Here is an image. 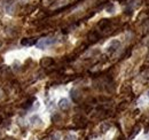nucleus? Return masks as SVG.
<instances>
[{
  "label": "nucleus",
  "mask_w": 149,
  "mask_h": 140,
  "mask_svg": "<svg viewBox=\"0 0 149 140\" xmlns=\"http://www.w3.org/2000/svg\"><path fill=\"white\" fill-rule=\"evenodd\" d=\"M99 39H100V33H99L96 30L89 32V34H88V40H89L91 43H95V41H98Z\"/></svg>",
  "instance_id": "obj_7"
},
{
  "label": "nucleus",
  "mask_w": 149,
  "mask_h": 140,
  "mask_svg": "<svg viewBox=\"0 0 149 140\" xmlns=\"http://www.w3.org/2000/svg\"><path fill=\"white\" fill-rule=\"evenodd\" d=\"M110 128H111V125H110L109 123H107V122H106V123H102V124L100 125V132H101V133H106L107 131H109Z\"/></svg>",
  "instance_id": "obj_11"
},
{
  "label": "nucleus",
  "mask_w": 149,
  "mask_h": 140,
  "mask_svg": "<svg viewBox=\"0 0 149 140\" xmlns=\"http://www.w3.org/2000/svg\"><path fill=\"white\" fill-rule=\"evenodd\" d=\"M127 106H129V103H127V101H123V102H121V103L118 105V107H117V110H118V112H122V110H125V109L127 108Z\"/></svg>",
  "instance_id": "obj_12"
},
{
  "label": "nucleus",
  "mask_w": 149,
  "mask_h": 140,
  "mask_svg": "<svg viewBox=\"0 0 149 140\" xmlns=\"http://www.w3.org/2000/svg\"><path fill=\"white\" fill-rule=\"evenodd\" d=\"M70 97H71L72 101H74V102H79V101H80V99H81V93H80V91H79V90L74 89V90H71V91H70Z\"/></svg>",
  "instance_id": "obj_5"
},
{
  "label": "nucleus",
  "mask_w": 149,
  "mask_h": 140,
  "mask_svg": "<svg viewBox=\"0 0 149 140\" xmlns=\"http://www.w3.org/2000/svg\"><path fill=\"white\" fill-rule=\"evenodd\" d=\"M119 47H121V41H119L118 39H114V40H111V41L108 44L106 51H107V53H108L109 55H111V54H114L115 52H117Z\"/></svg>",
  "instance_id": "obj_2"
},
{
  "label": "nucleus",
  "mask_w": 149,
  "mask_h": 140,
  "mask_svg": "<svg viewBox=\"0 0 149 140\" xmlns=\"http://www.w3.org/2000/svg\"><path fill=\"white\" fill-rule=\"evenodd\" d=\"M110 25H111V21L108 20V18H103V20H101V21L98 23V26H99L100 30H102V31L108 30Z\"/></svg>",
  "instance_id": "obj_4"
},
{
  "label": "nucleus",
  "mask_w": 149,
  "mask_h": 140,
  "mask_svg": "<svg viewBox=\"0 0 149 140\" xmlns=\"http://www.w3.org/2000/svg\"><path fill=\"white\" fill-rule=\"evenodd\" d=\"M36 44H37L36 38H25V39H22V41H21L22 46H32Z\"/></svg>",
  "instance_id": "obj_8"
},
{
  "label": "nucleus",
  "mask_w": 149,
  "mask_h": 140,
  "mask_svg": "<svg viewBox=\"0 0 149 140\" xmlns=\"http://www.w3.org/2000/svg\"><path fill=\"white\" fill-rule=\"evenodd\" d=\"M147 97H148V99H149V91L147 92Z\"/></svg>",
  "instance_id": "obj_16"
},
{
  "label": "nucleus",
  "mask_w": 149,
  "mask_h": 140,
  "mask_svg": "<svg viewBox=\"0 0 149 140\" xmlns=\"http://www.w3.org/2000/svg\"><path fill=\"white\" fill-rule=\"evenodd\" d=\"M29 121H30V123L32 125H40V124H43V120L38 115H32Z\"/></svg>",
  "instance_id": "obj_9"
},
{
  "label": "nucleus",
  "mask_w": 149,
  "mask_h": 140,
  "mask_svg": "<svg viewBox=\"0 0 149 140\" xmlns=\"http://www.w3.org/2000/svg\"><path fill=\"white\" fill-rule=\"evenodd\" d=\"M64 140H77V136L76 135H72V133H69L64 137Z\"/></svg>",
  "instance_id": "obj_15"
},
{
  "label": "nucleus",
  "mask_w": 149,
  "mask_h": 140,
  "mask_svg": "<svg viewBox=\"0 0 149 140\" xmlns=\"http://www.w3.org/2000/svg\"><path fill=\"white\" fill-rule=\"evenodd\" d=\"M13 2H14V0H7L6 1V3H5V8H6V10L9 13V10H10V6L13 5Z\"/></svg>",
  "instance_id": "obj_14"
},
{
  "label": "nucleus",
  "mask_w": 149,
  "mask_h": 140,
  "mask_svg": "<svg viewBox=\"0 0 149 140\" xmlns=\"http://www.w3.org/2000/svg\"><path fill=\"white\" fill-rule=\"evenodd\" d=\"M115 10H116V6H115V3L109 2V3L106 6V11H107V13L112 14V13H115Z\"/></svg>",
  "instance_id": "obj_10"
},
{
  "label": "nucleus",
  "mask_w": 149,
  "mask_h": 140,
  "mask_svg": "<svg viewBox=\"0 0 149 140\" xmlns=\"http://www.w3.org/2000/svg\"><path fill=\"white\" fill-rule=\"evenodd\" d=\"M56 41H58V38H55V37L43 38V39H40L39 41H37L36 46H37L38 48H40V49H46L48 46H52V45H54Z\"/></svg>",
  "instance_id": "obj_1"
},
{
  "label": "nucleus",
  "mask_w": 149,
  "mask_h": 140,
  "mask_svg": "<svg viewBox=\"0 0 149 140\" xmlns=\"http://www.w3.org/2000/svg\"><path fill=\"white\" fill-rule=\"evenodd\" d=\"M49 140H61V133H59V132H55V133L51 135Z\"/></svg>",
  "instance_id": "obj_13"
},
{
  "label": "nucleus",
  "mask_w": 149,
  "mask_h": 140,
  "mask_svg": "<svg viewBox=\"0 0 149 140\" xmlns=\"http://www.w3.org/2000/svg\"><path fill=\"white\" fill-rule=\"evenodd\" d=\"M58 106H59V108L62 109V110H68V109L70 108V101H69L67 98H61V99L59 100V102H58Z\"/></svg>",
  "instance_id": "obj_3"
},
{
  "label": "nucleus",
  "mask_w": 149,
  "mask_h": 140,
  "mask_svg": "<svg viewBox=\"0 0 149 140\" xmlns=\"http://www.w3.org/2000/svg\"><path fill=\"white\" fill-rule=\"evenodd\" d=\"M53 63H54V60H53L52 57H49V56H45V57H43V59L40 60V66L44 67V68L51 67Z\"/></svg>",
  "instance_id": "obj_6"
}]
</instances>
